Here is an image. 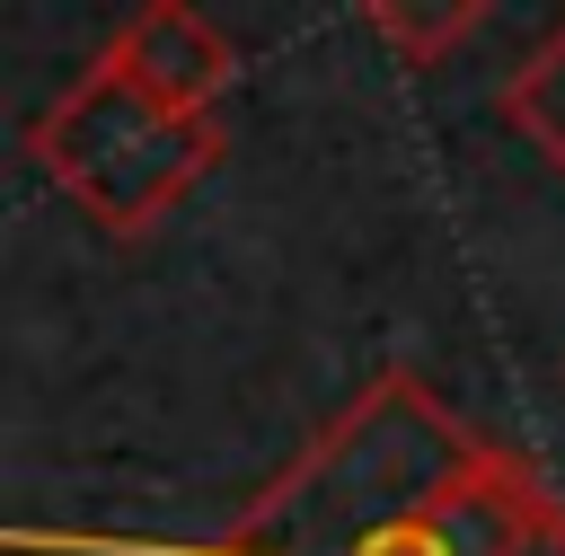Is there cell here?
Returning a JSON list of instances; mask_svg holds the SVG:
<instances>
[{
  "mask_svg": "<svg viewBox=\"0 0 565 556\" xmlns=\"http://www.w3.org/2000/svg\"><path fill=\"white\" fill-rule=\"evenodd\" d=\"M106 62H115L141 97H159V106H177V115H212L221 88H230V71H238L230 35H221L194 0H141V9L115 26Z\"/></svg>",
  "mask_w": 565,
  "mask_h": 556,
  "instance_id": "obj_2",
  "label": "cell"
},
{
  "mask_svg": "<svg viewBox=\"0 0 565 556\" xmlns=\"http://www.w3.org/2000/svg\"><path fill=\"white\" fill-rule=\"evenodd\" d=\"M26 150H35V168H44L97 229L141 238L150 221H168V212L221 168V124L141 97V88L97 53V62L35 115Z\"/></svg>",
  "mask_w": 565,
  "mask_h": 556,
  "instance_id": "obj_1",
  "label": "cell"
},
{
  "mask_svg": "<svg viewBox=\"0 0 565 556\" xmlns=\"http://www.w3.org/2000/svg\"><path fill=\"white\" fill-rule=\"evenodd\" d=\"M486 9H494V0H362V18L380 26V44H388L406 71L450 62V53L486 26Z\"/></svg>",
  "mask_w": 565,
  "mask_h": 556,
  "instance_id": "obj_4",
  "label": "cell"
},
{
  "mask_svg": "<svg viewBox=\"0 0 565 556\" xmlns=\"http://www.w3.org/2000/svg\"><path fill=\"white\" fill-rule=\"evenodd\" d=\"M494 106H503V124H512V132L565 177V18L512 62V79L494 88Z\"/></svg>",
  "mask_w": 565,
  "mask_h": 556,
  "instance_id": "obj_3",
  "label": "cell"
},
{
  "mask_svg": "<svg viewBox=\"0 0 565 556\" xmlns=\"http://www.w3.org/2000/svg\"><path fill=\"white\" fill-rule=\"evenodd\" d=\"M353 556H459V547H450V530H441L433 512H397V521L362 530V538H353Z\"/></svg>",
  "mask_w": 565,
  "mask_h": 556,
  "instance_id": "obj_5",
  "label": "cell"
}]
</instances>
